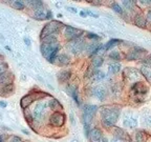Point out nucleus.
I'll return each instance as SVG.
<instances>
[{"instance_id":"nucleus-47","label":"nucleus","mask_w":151,"mask_h":142,"mask_svg":"<svg viewBox=\"0 0 151 142\" xmlns=\"http://www.w3.org/2000/svg\"><path fill=\"white\" fill-rule=\"evenodd\" d=\"M100 142H108V140H107L105 137H102V139H101V141H100Z\"/></svg>"},{"instance_id":"nucleus-16","label":"nucleus","mask_w":151,"mask_h":142,"mask_svg":"<svg viewBox=\"0 0 151 142\" xmlns=\"http://www.w3.org/2000/svg\"><path fill=\"white\" fill-rule=\"evenodd\" d=\"M124 126L127 128H135L137 126V120L133 117H127L124 120Z\"/></svg>"},{"instance_id":"nucleus-36","label":"nucleus","mask_w":151,"mask_h":142,"mask_svg":"<svg viewBox=\"0 0 151 142\" xmlns=\"http://www.w3.org/2000/svg\"><path fill=\"white\" fill-rule=\"evenodd\" d=\"M6 71H9V67H7V64L5 62L1 61L0 62V75L3 73H5Z\"/></svg>"},{"instance_id":"nucleus-7","label":"nucleus","mask_w":151,"mask_h":142,"mask_svg":"<svg viewBox=\"0 0 151 142\" xmlns=\"http://www.w3.org/2000/svg\"><path fill=\"white\" fill-rule=\"evenodd\" d=\"M45 107H46V103H45V102H39V103L36 105L33 113H32L33 119H35L36 121H40L41 119H43L44 114H45Z\"/></svg>"},{"instance_id":"nucleus-45","label":"nucleus","mask_w":151,"mask_h":142,"mask_svg":"<svg viewBox=\"0 0 151 142\" xmlns=\"http://www.w3.org/2000/svg\"><path fill=\"white\" fill-rule=\"evenodd\" d=\"M24 41H25V43H26L27 45H31V41H29V39H28L27 37L24 38Z\"/></svg>"},{"instance_id":"nucleus-5","label":"nucleus","mask_w":151,"mask_h":142,"mask_svg":"<svg viewBox=\"0 0 151 142\" xmlns=\"http://www.w3.org/2000/svg\"><path fill=\"white\" fill-rule=\"evenodd\" d=\"M146 50L143 49V47H139V46H134L133 49L129 51L126 55V59L127 60H137V59H141L143 58L145 54H146Z\"/></svg>"},{"instance_id":"nucleus-37","label":"nucleus","mask_w":151,"mask_h":142,"mask_svg":"<svg viewBox=\"0 0 151 142\" xmlns=\"http://www.w3.org/2000/svg\"><path fill=\"white\" fill-rule=\"evenodd\" d=\"M109 57L113 60H120L122 57H121V54L119 52H112L109 54Z\"/></svg>"},{"instance_id":"nucleus-42","label":"nucleus","mask_w":151,"mask_h":142,"mask_svg":"<svg viewBox=\"0 0 151 142\" xmlns=\"http://www.w3.org/2000/svg\"><path fill=\"white\" fill-rule=\"evenodd\" d=\"M89 3H91V4H93V5H100L101 4V1H88Z\"/></svg>"},{"instance_id":"nucleus-49","label":"nucleus","mask_w":151,"mask_h":142,"mask_svg":"<svg viewBox=\"0 0 151 142\" xmlns=\"http://www.w3.org/2000/svg\"><path fill=\"white\" fill-rule=\"evenodd\" d=\"M0 142H3V138H2V136H0Z\"/></svg>"},{"instance_id":"nucleus-24","label":"nucleus","mask_w":151,"mask_h":142,"mask_svg":"<svg viewBox=\"0 0 151 142\" xmlns=\"http://www.w3.org/2000/svg\"><path fill=\"white\" fill-rule=\"evenodd\" d=\"M90 78L91 80H96V81H99V80H102V79L105 78V74L103 73L102 71H94L92 73V75L90 76Z\"/></svg>"},{"instance_id":"nucleus-26","label":"nucleus","mask_w":151,"mask_h":142,"mask_svg":"<svg viewBox=\"0 0 151 142\" xmlns=\"http://www.w3.org/2000/svg\"><path fill=\"white\" fill-rule=\"evenodd\" d=\"M119 43H121V40H119V39H110V40L105 44L104 49H105V50H110V49L114 47L116 45H118Z\"/></svg>"},{"instance_id":"nucleus-19","label":"nucleus","mask_w":151,"mask_h":142,"mask_svg":"<svg viewBox=\"0 0 151 142\" xmlns=\"http://www.w3.org/2000/svg\"><path fill=\"white\" fill-rule=\"evenodd\" d=\"M46 14L47 11H44L40 7V9H37L34 13V18L37 19V20H43V19H46Z\"/></svg>"},{"instance_id":"nucleus-39","label":"nucleus","mask_w":151,"mask_h":142,"mask_svg":"<svg viewBox=\"0 0 151 142\" xmlns=\"http://www.w3.org/2000/svg\"><path fill=\"white\" fill-rule=\"evenodd\" d=\"M139 3H141L142 5H151V1H149V0H142V1H139Z\"/></svg>"},{"instance_id":"nucleus-2","label":"nucleus","mask_w":151,"mask_h":142,"mask_svg":"<svg viewBox=\"0 0 151 142\" xmlns=\"http://www.w3.org/2000/svg\"><path fill=\"white\" fill-rule=\"evenodd\" d=\"M60 50L59 43H54V44H47V43H41V54L50 61V63H54L56 61V58L58 56V52Z\"/></svg>"},{"instance_id":"nucleus-6","label":"nucleus","mask_w":151,"mask_h":142,"mask_svg":"<svg viewBox=\"0 0 151 142\" xmlns=\"http://www.w3.org/2000/svg\"><path fill=\"white\" fill-rule=\"evenodd\" d=\"M84 32L82 30H79V28H73V26H66L65 31H64V36H65L66 39L68 40H75V39H78L81 36L83 35Z\"/></svg>"},{"instance_id":"nucleus-12","label":"nucleus","mask_w":151,"mask_h":142,"mask_svg":"<svg viewBox=\"0 0 151 142\" xmlns=\"http://www.w3.org/2000/svg\"><path fill=\"white\" fill-rule=\"evenodd\" d=\"M70 56L67 54H60L57 56L56 61L59 65L63 66V65H67V64L70 63Z\"/></svg>"},{"instance_id":"nucleus-14","label":"nucleus","mask_w":151,"mask_h":142,"mask_svg":"<svg viewBox=\"0 0 151 142\" xmlns=\"http://www.w3.org/2000/svg\"><path fill=\"white\" fill-rule=\"evenodd\" d=\"M113 136L114 138L120 141V140H128V135L126 134V132H124V130L122 128H114L113 130Z\"/></svg>"},{"instance_id":"nucleus-10","label":"nucleus","mask_w":151,"mask_h":142,"mask_svg":"<svg viewBox=\"0 0 151 142\" xmlns=\"http://www.w3.org/2000/svg\"><path fill=\"white\" fill-rule=\"evenodd\" d=\"M12 81H13V74L9 71H6L5 73L0 75V86L1 88L6 86L9 84H12Z\"/></svg>"},{"instance_id":"nucleus-22","label":"nucleus","mask_w":151,"mask_h":142,"mask_svg":"<svg viewBox=\"0 0 151 142\" xmlns=\"http://www.w3.org/2000/svg\"><path fill=\"white\" fill-rule=\"evenodd\" d=\"M67 91H68L69 94L73 96V98L75 99V101L78 104H80V101H79V97H78V90H77V86H73V85H69L67 88Z\"/></svg>"},{"instance_id":"nucleus-33","label":"nucleus","mask_w":151,"mask_h":142,"mask_svg":"<svg viewBox=\"0 0 151 142\" xmlns=\"http://www.w3.org/2000/svg\"><path fill=\"white\" fill-rule=\"evenodd\" d=\"M111 7H112V9H114V12H116L118 14H120V15H123V9L121 7V5L119 4V3L113 2Z\"/></svg>"},{"instance_id":"nucleus-31","label":"nucleus","mask_w":151,"mask_h":142,"mask_svg":"<svg viewBox=\"0 0 151 142\" xmlns=\"http://www.w3.org/2000/svg\"><path fill=\"white\" fill-rule=\"evenodd\" d=\"M12 5L15 7V9H24V2L23 1H13V3H12Z\"/></svg>"},{"instance_id":"nucleus-38","label":"nucleus","mask_w":151,"mask_h":142,"mask_svg":"<svg viewBox=\"0 0 151 142\" xmlns=\"http://www.w3.org/2000/svg\"><path fill=\"white\" fill-rule=\"evenodd\" d=\"M87 38H89V39H92V40H99L100 37L97 35V34H93V33H87Z\"/></svg>"},{"instance_id":"nucleus-17","label":"nucleus","mask_w":151,"mask_h":142,"mask_svg":"<svg viewBox=\"0 0 151 142\" xmlns=\"http://www.w3.org/2000/svg\"><path fill=\"white\" fill-rule=\"evenodd\" d=\"M102 49V44H98V43H91V44L88 45L87 47V53L89 56L92 55H96L100 50Z\"/></svg>"},{"instance_id":"nucleus-43","label":"nucleus","mask_w":151,"mask_h":142,"mask_svg":"<svg viewBox=\"0 0 151 142\" xmlns=\"http://www.w3.org/2000/svg\"><path fill=\"white\" fill-rule=\"evenodd\" d=\"M52 12H50V11H47V14H46V19H52Z\"/></svg>"},{"instance_id":"nucleus-35","label":"nucleus","mask_w":151,"mask_h":142,"mask_svg":"<svg viewBox=\"0 0 151 142\" xmlns=\"http://www.w3.org/2000/svg\"><path fill=\"white\" fill-rule=\"evenodd\" d=\"M142 62L145 64V66H147V67L151 69V55H149V56H147L146 58H144Z\"/></svg>"},{"instance_id":"nucleus-1","label":"nucleus","mask_w":151,"mask_h":142,"mask_svg":"<svg viewBox=\"0 0 151 142\" xmlns=\"http://www.w3.org/2000/svg\"><path fill=\"white\" fill-rule=\"evenodd\" d=\"M120 116V109L114 106H105L101 109L102 122L107 128H111L116 123Z\"/></svg>"},{"instance_id":"nucleus-20","label":"nucleus","mask_w":151,"mask_h":142,"mask_svg":"<svg viewBox=\"0 0 151 142\" xmlns=\"http://www.w3.org/2000/svg\"><path fill=\"white\" fill-rule=\"evenodd\" d=\"M71 72L70 71H61L58 74V79L60 82H65L70 78Z\"/></svg>"},{"instance_id":"nucleus-44","label":"nucleus","mask_w":151,"mask_h":142,"mask_svg":"<svg viewBox=\"0 0 151 142\" xmlns=\"http://www.w3.org/2000/svg\"><path fill=\"white\" fill-rule=\"evenodd\" d=\"M67 9L70 11L71 13H77V9H75V7H67Z\"/></svg>"},{"instance_id":"nucleus-8","label":"nucleus","mask_w":151,"mask_h":142,"mask_svg":"<svg viewBox=\"0 0 151 142\" xmlns=\"http://www.w3.org/2000/svg\"><path fill=\"white\" fill-rule=\"evenodd\" d=\"M65 122V116L64 114L60 113V112H56V113L52 114V116L50 118V123L52 126L56 128H60L62 126Z\"/></svg>"},{"instance_id":"nucleus-4","label":"nucleus","mask_w":151,"mask_h":142,"mask_svg":"<svg viewBox=\"0 0 151 142\" xmlns=\"http://www.w3.org/2000/svg\"><path fill=\"white\" fill-rule=\"evenodd\" d=\"M66 47L68 49V51L71 54L80 55L85 49V41L83 39H81V38H78V39L69 41L67 43V45H66Z\"/></svg>"},{"instance_id":"nucleus-41","label":"nucleus","mask_w":151,"mask_h":142,"mask_svg":"<svg viewBox=\"0 0 151 142\" xmlns=\"http://www.w3.org/2000/svg\"><path fill=\"white\" fill-rule=\"evenodd\" d=\"M147 20H148L149 22H151V9L148 11V13H147Z\"/></svg>"},{"instance_id":"nucleus-18","label":"nucleus","mask_w":151,"mask_h":142,"mask_svg":"<svg viewBox=\"0 0 151 142\" xmlns=\"http://www.w3.org/2000/svg\"><path fill=\"white\" fill-rule=\"evenodd\" d=\"M146 22L147 20L145 19V17L143 15H137L134 17V24L137 26H139V28H146Z\"/></svg>"},{"instance_id":"nucleus-48","label":"nucleus","mask_w":151,"mask_h":142,"mask_svg":"<svg viewBox=\"0 0 151 142\" xmlns=\"http://www.w3.org/2000/svg\"><path fill=\"white\" fill-rule=\"evenodd\" d=\"M0 105H1V106H2V107H5V102L1 101V102H0Z\"/></svg>"},{"instance_id":"nucleus-52","label":"nucleus","mask_w":151,"mask_h":142,"mask_svg":"<svg viewBox=\"0 0 151 142\" xmlns=\"http://www.w3.org/2000/svg\"><path fill=\"white\" fill-rule=\"evenodd\" d=\"M0 62H1V61H0Z\"/></svg>"},{"instance_id":"nucleus-3","label":"nucleus","mask_w":151,"mask_h":142,"mask_svg":"<svg viewBox=\"0 0 151 142\" xmlns=\"http://www.w3.org/2000/svg\"><path fill=\"white\" fill-rule=\"evenodd\" d=\"M61 28H63V23L59 21L48 22L41 32V38H44L46 36H55V34L59 33Z\"/></svg>"},{"instance_id":"nucleus-40","label":"nucleus","mask_w":151,"mask_h":142,"mask_svg":"<svg viewBox=\"0 0 151 142\" xmlns=\"http://www.w3.org/2000/svg\"><path fill=\"white\" fill-rule=\"evenodd\" d=\"M85 13H86V15H89V16L96 17V18L98 17V15H97V14H93V13H92V12H89V11H85Z\"/></svg>"},{"instance_id":"nucleus-51","label":"nucleus","mask_w":151,"mask_h":142,"mask_svg":"<svg viewBox=\"0 0 151 142\" xmlns=\"http://www.w3.org/2000/svg\"><path fill=\"white\" fill-rule=\"evenodd\" d=\"M112 142H121V141H119V140H114V141H112Z\"/></svg>"},{"instance_id":"nucleus-50","label":"nucleus","mask_w":151,"mask_h":142,"mask_svg":"<svg viewBox=\"0 0 151 142\" xmlns=\"http://www.w3.org/2000/svg\"><path fill=\"white\" fill-rule=\"evenodd\" d=\"M71 142H79L78 140H71Z\"/></svg>"},{"instance_id":"nucleus-21","label":"nucleus","mask_w":151,"mask_h":142,"mask_svg":"<svg viewBox=\"0 0 151 142\" xmlns=\"http://www.w3.org/2000/svg\"><path fill=\"white\" fill-rule=\"evenodd\" d=\"M149 136L147 135L146 133L143 132V130H139L135 134V141L137 142H146L148 140Z\"/></svg>"},{"instance_id":"nucleus-9","label":"nucleus","mask_w":151,"mask_h":142,"mask_svg":"<svg viewBox=\"0 0 151 142\" xmlns=\"http://www.w3.org/2000/svg\"><path fill=\"white\" fill-rule=\"evenodd\" d=\"M148 90V86L144 82H137L132 85V91L137 95H146Z\"/></svg>"},{"instance_id":"nucleus-27","label":"nucleus","mask_w":151,"mask_h":142,"mask_svg":"<svg viewBox=\"0 0 151 142\" xmlns=\"http://www.w3.org/2000/svg\"><path fill=\"white\" fill-rule=\"evenodd\" d=\"M48 106L52 109V111H58V109H61V105H60V102L56 99H52L48 102Z\"/></svg>"},{"instance_id":"nucleus-30","label":"nucleus","mask_w":151,"mask_h":142,"mask_svg":"<svg viewBox=\"0 0 151 142\" xmlns=\"http://www.w3.org/2000/svg\"><path fill=\"white\" fill-rule=\"evenodd\" d=\"M141 72H142V74L145 76V78L151 80V69H149L147 66H143L141 69Z\"/></svg>"},{"instance_id":"nucleus-25","label":"nucleus","mask_w":151,"mask_h":142,"mask_svg":"<svg viewBox=\"0 0 151 142\" xmlns=\"http://www.w3.org/2000/svg\"><path fill=\"white\" fill-rule=\"evenodd\" d=\"M42 43H47V44H54V43H58L56 36H46L44 38H41Z\"/></svg>"},{"instance_id":"nucleus-13","label":"nucleus","mask_w":151,"mask_h":142,"mask_svg":"<svg viewBox=\"0 0 151 142\" xmlns=\"http://www.w3.org/2000/svg\"><path fill=\"white\" fill-rule=\"evenodd\" d=\"M92 93H93L94 96L99 100H101V101H103V100L106 98V90H105L103 86H97V88H94Z\"/></svg>"},{"instance_id":"nucleus-46","label":"nucleus","mask_w":151,"mask_h":142,"mask_svg":"<svg viewBox=\"0 0 151 142\" xmlns=\"http://www.w3.org/2000/svg\"><path fill=\"white\" fill-rule=\"evenodd\" d=\"M80 15L82 17H86L87 15H86V13H85V11H82V12H80Z\"/></svg>"},{"instance_id":"nucleus-29","label":"nucleus","mask_w":151,"mask_h":142,"mask_svg":"<svg viewBox=\"0 0 151 142\" xmlns=\"http://www.w3.org/2000/svg\"><path fill=\"white\" fill-rule=\"evenodd\" d=\"M98 111V106L96 105H92V104H86L83 109V112H87V113H90V114H96Z\"/></svg>"},{"instance_id":"nucleus-32","label":"nucleus","mask_w":151,"mask_h":142,"mask_svg":"<svg viewBox=\"0 0 151 142\" xmlns=\"http://www.w3.org/2000/svg\"><path fill=\"white\" fill-rule=\"evenodd\" d=\"M29 4L37 9H40V7H42L43 2H42V1H40V0H35V1H29Z\"/></svg>"},{"instance_id":"nucleus-15","label":"nucleus","mask_w":151,"mask_h":142,"mask_svg":"<svg viewBox=\"0 0 151 142\" xmlns=\"http://www.w3.org/2000/svg\"><path fill=\"white\" fill-rule=\"evenodd\" d=\"M34 101H35V99H34L33 95H26V96H24L21 99L20 103H21V106L23 107V109H27Z\"/></svg>"},{"instance_id":"nucleus-28","label":"nucleus","mask_w":151,"mask_h":142,"mask_svg":"<svg viewBox=\"0 0 151 142\" xmlns=\"http://www.w3.org/2000/svg\"><path fill=\"white\" fill-rule=\"evenodd\" d=\"M103 61L104 60L102 57H96V58H93V60H92L91 66L93 69H98V67H100V66L103 64Z\"/></svg>"},{"instance_id":"nucleus-23","label":"nucleus","mask_w":151,"mask_h":142,"mask_svg":"<svg viewBox=\"0 0 151 142\" xmlns=\"http://www.w3.org/2000/svg\"><path fill=\"white\" fill-rule=\"evenodd\" d=\"M109 73L111 74H118L121 71V64L119 62H113V63L109 64L108 66Z\"/></svg>"},{"instance_id":"nucleus-11","label":"nucleus","mask_w":151,"mask_h":142,"mask_svg":"<svg viewBox=\"0 0 151 142\" xmlns=\"http://www.w3.org/2000/svg\"><path fill=\"white\" fill-rule=\"evenodd\" d=\"M102 132L100 128H91L89 130V134H88V138L90 139V142H100L102 139Z\"/></svg>"},{"instance_id":"nucleus-34","label":"nucleus","mask_w":151,"mask_h":142,"mask_svg":"<svg viewBox=\"0 0 151 142\" xmlns=\"http://www.w3.org/2000/svg\"><path fill=\"white\" fill-rule=\"evenodd\" d=\"M123 5H124V7H126V9H131L132 7H134V1H130V0H127V1H125V0H124V1H123Z\"/></svg>"}]
</instances>
